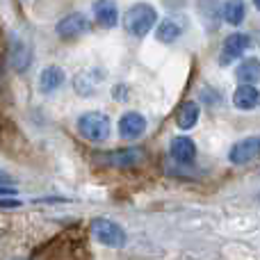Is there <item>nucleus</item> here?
I'll list each match as a JSON object with an SVG mask.
<instances>
[{"label":"nucleus","instance_id":"9d476101","mask_svg":"<svg viewBox=\"0 0 260 260\" xmlns=\"http://www.w3.org/2000/svg\"><path fill=\"white\" fill-rule=\"evenodd\" d=\"M233 105L238 110H256V108H260V89L256 85H240L233 94Z\"/></svg>","mask_w":260,"mask_h":260},{"label":"nucleus","instance_id":"6ab92c4d","mask_svg":"<svg viewBox=\"0 0 260 260\" xmlns=\"http://www.w3.org/2000/svg\"><path fill=\"white\" fill-rule=\"evenodd\" d=\"M21 206V201H16V199H0V208H18Z\"/></svg>","mask_w":260,"mask_h":260},{"label":"nucleus","instance_id":"a211bd4d","mask_svg":"<svg viewBox=\"0 0 260 260\" xmlns=\"http://www.w3.org/2000/svg\"><path fill=\"white\" fill-rule=\"evenodd\" d=\"M27 64H30V50H27L25 46L16 44L12 48V67L16 69V71H25Z\"/></svg>","mask_w":260,"mask_h":260},{"label":"nucleus","instance_id":"423d86ee","mask_svg":"<svg viewBox=\"0 0 260 260\" xmlns=\"http://www.w3.org/2000/svg\"><path fill=\"white\" fill-rule=\"evenodd\" d=\"M258 155H260V135H253V137H244L233 144V148L229 153V160L233 165H244V162L253 160Z\"/></svg>","mask_w":260,"mask_h":260},{"label":"nucleus","instance_id":"aec40b11","mask_svg":"<svg viewBox=\"0 0 260 260\" xmlns=\"http://www.w3.org/2000/svg\"><path fill=\"white\" fill-rule=\"evenodd\" d=\"M12 194H16V189L7 187V185H0V197H12Z\"/></svg>","mask_w":260,"mask_h":260},{"label":"nucleus","instance_id":"7ed1b4c3","mask_svg":"<svg viewBox=\"0 0 260 260\" xmlns=\"http://www.w3.org/2000/svg\"><path fill=\"white\" fill-rule=\"evenodd\" d=\"M89 231L101 244H105V247H123V244H126V231L112 219L96 217V219L91 221Z\"/></svg>","mask_w":260,"mask_h":260},{"label":"nucleus","instance_id":"2eb2a0df","mask_svg":"<svg viewBox=\"0 0 260 260\" xmlns=\"http://www.w3.org/2000/svg\"><path fill=\"white\" fill-rule=\"evenodd\" d=\"M244 14H247L244 0H226L224 7H221V16L229 25H240L244 21Z\"/></svg>","mask_w":260,"mask_h":260},{"label":"nucleus","instance_id":"dca6fc26","mask_svg":"<svg viewBox=\"0 0 260 260\" xmlns=\"http://www.w3.org/2000/svg\"><path fill=\"white\" fill-rule=\"evenodd\" d=\"M199 114H201V108H199V103H194V101H187V103H185L183 108L178 110V119H176V123H178V128L189 130V128L197 126Z\"/></svg>","mask_w":260,"mask_h":260},{"label":"nucleus","instance_id":"6e6552de","mask_svg":"<svg viewBox=\"0 0 260 260\" xmlns=\"http://www.w3.org/2000/svg\"><path fill=\"white\" fill-rule=\"evenodd\" d=\"M171 157H174L178 165H194L197 160V146L189 137H176L171 139Z\"/></svg>","mask_w":260,"mask_h":260},{"label":"nucleus","instance_id":"20e7f679","mask_svg":"<svg viewBox=\"0 0 260 260\" xmlns=\"http://www.w3.org/2000/svg\"><path fill=\"white\" fill-rule=\"evenodd\" d=\"M99 157L101 167H112V169H128V167H135L144 160V148H123V151H110L103 153Z\"/></svg>","mask_w":260,"mask_h":260},{"label":"nucleus","instance_id":"39448f33","mask_svg":"<svg viewBox=\"0 0 260 260\" xmlns=\"http://www.w3.org/2000/svg\"><path fill=\"white\" fill-rule=\"evenodd\" d=\"M251 46V39H249L247 35H242V32H233L231 37H226L224 44H221V55H219V62L224 64H231L235 62L238 57H242L244 50Z\"/></svg>","mask_w":260,"mask_h":260},{"label":"nucleus","instance_id":"f8f14e48","mask_svg":"<svg viewBox=\"0 0 260 260\" xmlns=\"http://www.w3.org/2000/svg\"><path fill=\"white\" fill-rule=\"evenodd\" d=\"M183 30H185V21L183 18H165V21L157 25V30H155V37H157V41H162V44H171V41H176L180 35H183Z\"/></svg>","mask_w":260,"mask_h":260},{"label":"nucleus","instance_id":"4468645a","mask_svg":"<svg viewBox=\"0 0 260 260\" xmlns=\"http://www.w3.org/2000/svg\"><path fill=\"white\" fill-rule=\"evenodd\" d=\"M235 76H238V80L242 82V85H256L260 80V62L256 57L244 59V62L238 67Z\"/></svg>","mask_w":260,"mask_h":260},{"label":"nucleus","instance_id":"0eeeda50","mask_svg":"<svg viewBox=\"0 0 260 260\" xmlns=\"http://www.w3.org/2000/svg\"><path fill=\"white\" fill-rule=\"evenodd\" d=\"M87 30H89V21H87L85 14H78V12L69 14V16H64L57 23V35L62 39H76V37L85 35Z\"/></svg>","mask_w":260,"mask_h":260},{"label":"nucleus","instance_id":"412c9836","mask_svg":"<svg viewBox=\"0 0 260 260\" xmlns=\"http://www.w3.org/2000/svg\"><path fill=\"white\" fill-rule=\"evenodd\" d=\"M253 5H256V7L260 9V0H253Z\"/></svg>","mask_w":260,"mask_h":260},{"label":"nucleus","instance_id":"1a4fd4ad","mask_svg":"<svg viewBox=\"0 0 260 260\" xmlns=\"http://www.w3.org/2000/svg\"><path fill=\"white\" fill-rule=\"evenodd\" d=\"M146 130V119L139 112H126L121 119H119V135L126 139H135L139 135H144Z\"/></svg>","mask_w":260,"mask_h":260},{"label":"nucleus","instance_id":"f3484780","mask_svg":"<svg viewBox=\"0 0 260 260\" xmlns=\"http://www.w3.org/2000/svg\"><path fill=\"white\" fill-rule=\"evenodd\" d=\"M76 91L80 96H91L96 91V80H94V76H91L89 71L87 73H78L76 76Z\"/></svg>","mask_w":260,"mask_h":260},{"label":"nucleus","instance_id":"9b49d317","mask_svg":"<svg viewBox=\"0 0 260 260\" xmlns=\"http://www.w3.org/2000/svg\"><path fill=\"white\" fill-rule=\"evenodd\" d=\"M94 16L103 27H114L119 23V9L114 0H96Z\"/></svg>","mask_w":260,"mask_h":260},{"label":"nucleus","instance_id":"f03ea898","mask_svg":"<svg viewBox=\"0 0 260 260\" xmlns=\"http://www.w3.org/2000/svg\"><path fill=\"white\" fill-rule=\"evenodd\" d=\"M78 130H80V135L85 139H89V142L99 144V142H105V139L110 137V119L108 114L103 112H87L82 114L80 119H78Z\"/></svg>","mask_w":260,"mask_h":260},{"label":"nucleus","instance_id":"f257e3e1","mask_svg":"<svg viewBox=\"0 0 260 260\" xmlns=\"http://www.w3.org/2000/svg\"><path fill=\"white\" fill-rule=\"evenodd\" d=\"M157 21V12L148 3H137L123 14V27L128 30V35L133 37H144L153 30Z\"/></svg>","mask_w":260,"mask_h":260},{"label":"nucleus","instance_id":"ddd939ff","mask_svg":"<svg viewBox=\"0 0 260 260\" xmlns=\"http://www.w3.org/2000/svg\"><path fill=\"white\" fill-rule=\"evenodd\" d=\"M39 85L44 94H53V91H57L64 85V71L59 67H55V64L53 67H46L39 76Z\"/></svg>","mask_w":260,"mask_h":260}]
</instances>
